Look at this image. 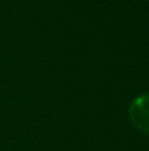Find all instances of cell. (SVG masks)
Here are the masks:
<instances>
[{
	"instance_id": "1",
	"label": "cell",
	"mask_w": 149,
	"mask_h": 151,
	"mask_svg": "<svg viewBox=\"0 0 149 151\" xmlns=\"http://www.w3.org/2000/svg\"><path fill=\"white\" fill-rule=\"evenodd\" d=\"M129 117L139 131L149 134V93L140 94L132 101L129 107Z\"/></svg>"
}]
</instances>
